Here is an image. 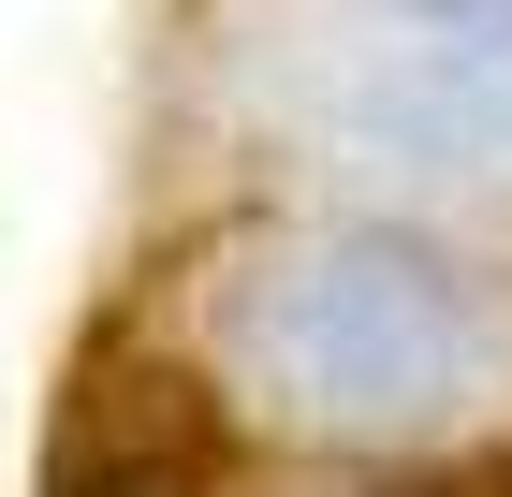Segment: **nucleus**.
Instances as JSON below:
<instances>
[{"label": "nucleus", "instance_id": "nucleus-1", "mask_svg": "<svg viewBox=\"0 0 512 497\" xmlns=\"http://www.w3.org/2000/svg\"><path fill=\"white\" fill-rule=\"evenodd\" d=\"M176 351L220 424L308 468H439L512 439V264L395 205H249L205 234Z\"/></svg>", "mask_w": 512, "mask_h": 497}, {"label": "nucleus", "instance_id": "nucleus-2", "mask_svg": "<svg viewBox=\"0 0 512 497\" xmlns=\"http://www.w3.org/2000/svg\"><path fill=\"white\" fill-rule=\"evenodd\" d=\"M293 147H322V176H352V205L395 220H512V15H322L293 30Z\"/></svg>", "mask_w": 512, "mask_h": 497}]
</instances>
